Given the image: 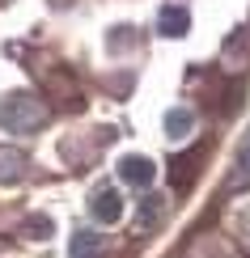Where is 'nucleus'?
<instances>
[{"label": "nucleus", "instance_id": "3", "mask_svg": "<svg viewBox=\"0 0 250 258\" xmlns=\"http://www.w3.org/2000/svg\"><path fill=\"white\" fill-rule=\"evenodd\" d=\"M119 178H123L127 186H140V190H144L148 182L157 178V165H153L148 157H136V153H132V157H123V161H119Z\"/></svg>", "mask_w": 250, "mask_h": 258}, {"label": "nucleus", "instance_id": "8", "mask_svg": "<svg viewBox=\"0 0 250 258\" xmlns=\"http://www.w3.org/2000/svg\"><path fill=\"white\" fill-rule=\"evenodd\" d=\"M97 254H102V233H93V229L72 233V258H97Z\"/></svg>", "mask_w": 250, "mask_h": 258}, {"label": "nucleus", "instance_id": "7", "mask_svg": "<svg viewBox=\"0 0 250 258\" xmlns=\"http://www.w3.org/2000/svg\"><path fill=\"white\" fill-rule=\"evenodd\" d=\"M191 127H195V110H187V106H174L166 114V136L170 140H187Z\"/></svg>", "mask_w": 250, "mask_h": 258}, {"label": "nucleus", "instance_id": "5", "mask_svg": "<svg viewBox=\"0 0 250 258\" xmlns=\"http://www.w3.org/2000/svg\"><path fill=\"white\" fill-rule=\"evenodd\" d=\"M225 186H229V190H250V136L242 140V148H237L233 169H229V178H225Z\"/></svg>", "mask_w": 250, "mask_h": 258}, {"label": "nucleus", "instance_id": "9", "mask_svg": "<svg viewBox=\"0 0 250 258\" xmlns=\"http://www.w3.org/2000/svg\"><path fill=\"white\" fill-rule=\"evenodd\" d=\"M161 212H166L161 195H148L144 203H140V229H144V224H157V220H161Z\"/></svg>", "mask_w": 250, "mask_h": 258}, {"label": "nucleus", "instance_id": "4", "mask_svg": "<svg viewBox=\"0 0 250 258\" xmlns=\"http://www.w3.org/2000/svg\"><path fill=\"white\" fill-rule=\"evenodd\" d=\"M26 153L21 148H13V144H0V182H21L26 178Z\"/></svg>", "mask_w": 250, "mask_h": 258}, {"label": "nucleus", "instance_id": "2", "mask_svg": "<svg viewBox=\"0 0 250 258\" xmlns=\"http://www.w3.org/2000/svg\"><path fill=\"white\" fill-rule=\"evenodd\" d=\"M89 212H93V220H102V224H115L119 216H123V195H119L115 182H102V186H93V195H89Z\"/></svg>", "mask_w": 250, "mask_h": 258}, {"label": "nucleus", "instance_id": "6", "mask_svg": "<svg viewBox=\"0 0 250 258\" xmlns=\"http://www.w3.org/2000/svg\"><path fill=\"white\" fill-rule=\"evenodd\" d=\"M187 26H191V17H187V9H178V5H166V9H161V17H157V30L166 38L187 34Z\"/></svg>", "mask_w": 250, "mask_h": 258}, {"label": "nucleus", "instance_id": "1", "mask_svg": "<svg viewBox=\"0 0 250 258\" xmlns=\"http://www.w3.org/2000/svg\"><path fill=\"white\" fill-rule=\"evenodd\" d=\"M47 123V102L34 98V93H9L0 102V127L17 136H34L38 127Z\"/></svg>", "mask_w": 250, "mask_h": 258}]
</instances>
